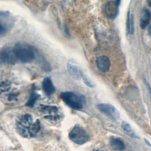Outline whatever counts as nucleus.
Instances as JSON below:
<instances>
[{"instance_id": "obj_1", "label": "nucleus", "mask_w": 151, "mask_h": 151, "mask_svg": "<svg viewBox=\"0 0 151 151\" xmlns=\"http://www.w3.org/2000/svg\"><path fill=\"white\" fill-rule=\"evenodd\" d=\"M16 129L21 136L32 138L40 132V122L39 120L34 119L30 114L25 113L20 116L17 120Z\"/></svg>"}, {"instance_id": "obj_2", "label": "nucleus", "mask_w": 151, "mask_h": 151, "mask_svg": "<svg viewBox=\"0 0 151 151\" xmlns=\"http://www.w3.org/2000/svg\"><path fill=\"white\" fill-rule=\"evenodd\" d=\"M13 52L16 60L28 63L34 60L35 51L33 47L26 42H18L13 48Z\"/></svg>"}, {"instance_id": "obj_3", "label": "nucleus", "mask_w": 151, "mask_h": 151, "mask_svg": "<svg viewBox=\"0 0 151 151\" xmlns=\"http://www.w3.org/2000/svg\"><path fill=\"white\" fill-rule=\"evenodd\" d=\"M19 91L8 80H0V99L6 102L14 103L18 100Z\"/></svg>"}, {"instance_id": "obj_4", "label": "nucleus", "mask_w": 151, "mask_h": 151, "mask_svg": "<svg viewBox=\"0 0 151 151\" xmlns=\"http://www.w3.org/2000/svg\"><path fill=\"white\" fill-rule=\"evenodd\" d=\"M60 96L63 101L73 109L80 110L86 103V99L83 96L73 92H63L61 93Z\"/></svg>"}, {"instance_id": "obj_5", "label": "nucleus", "mask_w": 151, "mask_h": 151, "mask_svg": "<svg viewBox=\"0 0 151 151\" xmlns=\"http://www.w3.org/2000/svg\"><path fill=\"white\" fill-rule=\"evenodd\" d=\"M38 111L44 119L48 120H57L60 117L58 108L54 105L40 104L38 106Z\"/></svg>"}, {"instance_id": "obj_6", "label": "nucleus", "mask_w": 151, "mask_h": 151, "mask_svg": "<svg viewBox=\"0 0 151 151\" xmlns=\"http://www.w3.org/2000/svg\"><path fill=\"white\" fill-rule=\"evenodd\" d=\"M68 137L72 142L79 145L86 143L88 141L90 138L84 129L77 124L70 131Z\"/></svg>"}, {"instance_id": "obj_7", "label": "nucleus", "mask_w": 151, "mask_h": 151, "mask_svg": "<svg viewBox=\"0 0 151 151\" xmlns=\"http://www.w3.org/2000/svg\"><path fill=\"white\" fill-rule=\"evenodd\" d=\"M97 107L101 113L109 117L112 120L116 121L119 119L120 113L117 109L113 105L107 103H100Z\"/></svg>"}, {"instance_id": "obj_8", "label": "nucleus", "mask_w": 151, "mask_h": 151, "mask_svg": "<svg viewBox=\"0 0 151 151\" xmlns=\"http://www.w3.org/2000/svg\"><path fill=\"white\" fill-rule=\"evenodd\" d=\"M118 7L119 5L115 1L108 2L104 8V12L107 17L110 19L114 18L118 13Z\"/></svg>"}, {"instance_id": "obj_9", "label": "nucleus", "mask_w": 151, "mask_h": 151, "mask_svg": "<svg viewBox=\"0 0 151 151\" xmlns=\"http://www.w3.org/2000/svg\"><path fill=\"white\" fill-rule=\"evenodd\" d=\"M16 60L13 48L10 47L5 48L0 51V61L5 63H9L14 62Z\"/></svg>"}, {"instance_id": "obj_10", "label": "nucleus", "mask_w": 151, "mask_h": 151, "mask_svg": "<svg viewBox=\"0 0 151 151\" xmlns=\"http://www.w3.org/2000/svg\"><path fill=\"white\" fill-rule=\"evenodd\" d=\"M96 65L100 71L106 73L110 69V61L107 56L101 55L96 59Z\"/></svg>"}, {"instance_id": "obj_11", "label": "nucleus", "mask_w": 151, "mask_h": 151, "mask_svg": "<svg viewBox=\"0 0 151 151\" xmlns=\"http://www.w3.org/2000/svg\"><path fill=\"white\" fill-rule=\"evenodd\" d=\"M11 17L9 14L0 12V36L4 35L8 31Z\"/></svg>"}, {"instance_id": "obj_12", "label": "nucleus", "mask_w": 151, "mask_h": 151, "mask_svg": "<svg viewBox=\"0 0 151 151\" xmlns=\"http://www.w3.org/2000/svg\"><path fill=\"white\" fill-rule=\"evenodd\" d=\"M67 70L72 78L80 80L81 78V70L73 61H68L67 63Z\"/></svg>"}, {"instance_id": "obj_13", "label": "nucleus", "mask_w": 151, "mask_h": 151, "mask_svg": "<svg viewBox=\"0 0 151 151\" xmlns=\"http://www.w3.org/2000/svg\"><path fill=\"white\" fill-rule=\"evenodd\" d=\"M151 19V13L147 8H143L140 17V27L142 29L145 28L149 24Z\"/></svg>"}, {"instance_id": "obj_14", "label": "nucleus", "mask_w": 151, "mask_h": 151, "mask_svg": "<svg viewBox=\"0 0 151 151\" xmlns=\"http://www.w3.org/2000/svg\"><path fill=\"white\" fill-rule=\"evenodd\" d=\"M42 87L44 93L48 96L52 94L55 91V87L51 78L49 77H46L43 80L42 83Z\"/></svg>"}, {"instance_id": "obj_15", "label": "nucleus", "mask_w": 151, "mask_h": 151, "mask_svg": "<svg viewBox=\"0 0 151 151\" xmlns=\"http://www.w3.org/2000/svg\"><path fill=\"white\" fill-rule=\"evenodd\" d=\"M110 144L114 149L118 151H122L125 148L124 142L118 137H111L110 140Z\"/></svg>"}, {"instance_id": "obj_16", "label": "nucleus", "mask_w": 151, "mask_h": 151, "mask_svg": "<svg viewBox=\"0 0 151 151\" xmlns=\"http://www.w3.org/2000/svg\"><path fill=\"white\" fill-rule=\"evenodd\" d=\"M122 128L124 132V133L128 135L129 136H130L132 137H134V138H139L138 136L136 134L133 129H132V126L126 122H122L121 124Z\"/></svg>"}, {"instance_id": "obj_17", "label": "nucleus", "mask_w": 151, "mask_h": 151, "mask_svg": "<svg viewBox=\"0 0 151 151\" xmlns=\"http://www.w3.org/2000/svg\"><path fill=\"white\" fill-rule=\"evenodd\" d=\"M127 29L128 32L130 34H133L134 30V17L133 14L130 15L129 12L127 15Z\"/></svg>"}, {"instance_id": "obj_18", "label": "nucleus", "mask_w": 151, "mask_h": 151, "mask_svg": "<svg viewBox=\"0 0 151 151\" xmlns=\"http://www.w3.org/2000/svg\"><path fill=\"white\" fill-rule=\"evenodd\" d=\"M39 95L35 91L32 92L30 96V97L28 100V101L27 103V105L29 107H32L34 106V104L35 103L37 100L38 99Z\"/></svg>"}, {"instance_id": "obj_19", "label": "nucleus", "mask_w": 151, "mask_h": 151, "mask_svg": "<svg viewBox=\"0 0 151 151\" xmlns=\"http://www.w3.org/2000/svg\"><path fill=\"white\" fill-rule=\"evenodd\" d=\"M81 78H83L84 82L85 83V84L88 86L90 87H95V84L91 80V79L87 76L86 74H85L83 72L81 71Z\"/></svg>"}, {"instance_id": "obj_20", "label": "nucleus", "mask_w": 151, "mask_h": 151, "mask_svg": "<svg viewBox=\"0 0 151 151\" xmlns=\"http://www.w3.org/2000/svg\"><path fill=\"white\" fill-rule=\"evenodd\" d=\"M146 84H147V87L148 88V90H149V96H150V101H151V88L150 87V86H149V84L146 83Z\"/></svg>"}, {"instance_id": "obj_21", "label": "nucleus", "mask_w": 151, "mask_h": 151, "mask_svg": "<svg viewBox=\"0 0 151 151\" xmlns=\"http://www.w3.org/2000/svg\"><path fill=\"white\" fill-rule=\"evenodd\" d=\"M148 32H149V35L151 37V24L149 25V28H148Z\"/></svg>"}, {"instance_id": "obj_22", "label": "nucleus", "mask_w": 151, "mask_h": 151, "mask_svg": "<svg viewBox=\"0 0 151 151\" xmlns=\"http://www.w3.org/2000/svg\"><path fill=\"white\" fill-rule=\"evenodd\" d=\"M147 2L149 7L151 8V0H147Z\"/></svg>"}, {"instance_id": "obj_23", "label": "nucleus", "mask_w": 151, "mask_h": 151, "mask_svg": "<svg viewBox=\"0 0 151 151\" xmlns=\"http://www.w3.org/2000/svg\"><path fill=\"white\" fill-rule=\"evenodd\" d=\"M145 140L146 141V143L149 146H150L151 147V143H150V142H149V141H148L146 139H145Z\"/></svg>"}, {"instance_id": "obj_24", "label": "nucleus", "mask_w": 151, "mask_h": 151, "mask_svg": "<svg viewBox=\"0 0 151 151\" xmlns=\"http://www.w3.org/2000/svg\"><path fill=\"white\" fill-rule=\"evenodd\" d=\"M119 5V4H120V0H116V1H115Z\"/></svg>"}, {"instance_id": "obj_25", "label": "nucleus", "mask_w": 151, "mask_h": 151, "mask_svg": "<svg viewBox=\"0 0 151 151\" xmlns=\"http://www.w3.org/2000/svg\"><path fill=\"white\" fill-rule=\"evenodd\" d=\"M93 151H103V150H93Z\"/></svg>"}]
</instances>
